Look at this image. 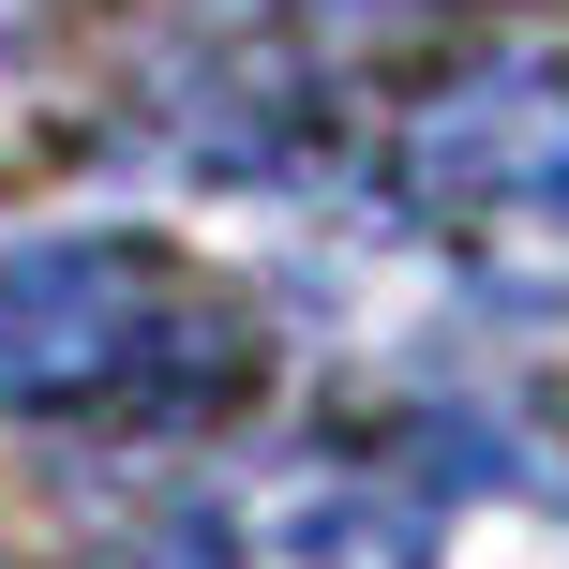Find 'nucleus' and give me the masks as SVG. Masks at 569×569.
I'll use <instances>...</instances> for the list:
<instances>
[{
    "label": "nucleus",
    "instance_id": "2",
    "mask_svg": "<svg viewBox=\"0 0 569 569\" xmlns=\"http://www.w3.org/2000/svg\"><path fill=\"white\" fill-rule=\"evenodd\" d=\"M405 210L435 226V256L480 270L495 300L569 315V76L555 60H480L450 76L390 150Z\"/></svg>",
    "mask_w": 569,
    "mask_h": 569
},
{
    "label": "nucleus",
    "instance_id": "1",
    "mask_svg": "<svg viewBox=\"0 0 569 569\" xmlns=\"http://www.w3.org/2000/svg\"><path fill=\"white\" fill-rule=\"evenodd\" d=\"M256 390V315L210 256L136 226L0 240V405L60 435H196Z\"/></svg>",
    "mask_w": 569,
    "mask_h": 569
}]
</instances>
